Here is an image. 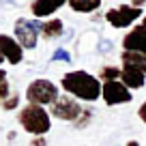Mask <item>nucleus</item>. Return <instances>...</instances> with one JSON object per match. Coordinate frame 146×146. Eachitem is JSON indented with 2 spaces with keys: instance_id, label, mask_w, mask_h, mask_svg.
Returning <instances> with one entry per match:
<instances>
[{
  "instance_id": "nucleus-1",
  "label": "nucleus",
  "mask_w": 146,
  "mask_h": 146,
  "mask_svg": "<svg viewBox=\"0 0 146 146\" xmlns=\"http://www.w3.org/2000/svg\"><path fill=\"white\" fill-rule=\"evenodd\" d=\"M60 86H62L64 95H71L80 101H97L103 92V82L97 75L88 71H67L60 78Z\"/></svg>"
},
{
  "instance_id": "nucleus-2",
  "label": "nucleus",
  "mask_w": 146,
  "mask_h": 146,
  "mask_svg": "<svg viewBox=\"0 0 146 146\" xmlns=\"http://www.w3.org/2000/svg\"><path fill=\"white\" fill-rule=\"evenodd\" d=\"M17 123L22 125V129L30 135H45L52 129V120H50V112L43 105H30L19 110L17 114Z\"/></svg>"
},
{
  "instance_id": "nucleus-3",
  "label": "nucleus",
  "mask_w": 146,
  "mask_h": 146,
  "mask_svg": "<svg viewBox=\"0 0 146 146\" xmlns=\"http://www.w3.org/2000/svg\"><path fill=\"white\" fill-rule=\"evenodd\" d=\"M60 97L58 92V86L50 80H32L26 88V99L30 105H52L56 99Z\"/></svg>"
},
{
  "instance_id": "nucleus-4",
  "label": "nucleus",
  "mask_w": 146,
  "mask_h": 146,
  "mask_svg": "<svg viewBox=\"0 0 146 146\" xmlns=\"http://www.w3.org/2000/svg\"><path fill=\"white\" fill-rule=\"evenodd\" d=\"M84 108L80 105V101L71 95H60L54 103L50 105V114L58 120H64V123H75V120L82 116Z\"/></svg>"
},
{
  "instance_id": "nucleus-5",
  "label": "nucleus",
  "mask_w": 146,
  "mask_h": 146,
  "mask_svg": "<svg viewBox=\"0 0 146 146\" xmlns=\"http://www.w3.org/2000/svg\"><path fill=\"white\" fill-rule=\"evenodd\" d=\"M39 28L41 22L39 19H28V17H17L13 24V32L17 43L24 50H35L36 41H39Z\"/></svg>"
},
{
  "instance_id": "nucleus-6",
  "label": "nucleus",
  "mask_w": 146,
  "mask_h": 146,
  "mask_svg": "<svg viewBox=\"0 0 146 146\" xmlns=\"http://www.w3.org/2000/svg\"><path fill=\"white\" fill-rule=\"evenodd\" d=\"M142 9L140 7H133V5H118L114 9H108L103 17L108 19V24L112 28H129L135 19L142 17Z\"/></svg>"
},
{
  "instance_id": "nucleus-7",
  "label": "nucleus",
  "mask_w": 146,
  "mask_h": 146,
  "mask_svg": "<svg viewBox=\"0 0 146 146\" xmlns=\"http://www.w3.org/2000/svg\"><path fill=\"white\" fill-rule=\"evenodd\" d=\"M103 97L105 105H123V103H129L133 99L131 90L125 86L120 80H114V82H103Z\"/></svg>"
},
{
  "instance_id": "nucleus-8",
  "label": "nucleus",
  "mask_w": 146,
  "mask_h": 146,
  "mask_svg": "<svg viewBox=\"0 0 146 146\" xmlns=\"http://www.w3.org/2000/svg\"><path fill=\"white\" fill-rule=\"evenodd\" d=\"M123 52H140L146 54V28L135 26L123 36Z\"/></svg>"
},
{
  "instance_id": "nucleus-9",
  "label": "nucleus",
  "mask_w": 146,
  "mask_h": 146,
  "mask_svg": "<svg viewBox=\"0 0 146 146\" xmlns=\"http://www.w3.org/2000/svg\"><path fill=\"white\" fill-rule=\"evenodd\" d=\"M0 52H2L5 60L11 64H19L24 60V47L17 43V39L9 35H0Z\"/></svg>"
},
{
  "instance_id": "nucleus-10",
  "label": "nucleus",
  "mask_w": 146,
  "mask_h": 146,
  "mask_svg": "<svg viewBox=\"0 0 146 146\" xmlns=\"http://www.w3.org/2000/svg\"><path fill=\"white\" fill-rule=\"evenodd\" d=\"M69 0H35L30 5V11L35 17H52L58 9H62Z\"/></svg>"
},
{
  "instance_id": "nucleus-11",
  "label": "nucleus",
  "mask_w": 146,
  "mask_h": 146,
  "mask_svg": "<svg viewBox=\"0 0 146 146\" xmlns=\"http://www.w3.org/2000/svg\"><path fill=\"white\" fill-rule=\"evenodd\" d=\"M120 82H123L129 90H140V88H144V84H146V73L137 71V69H133V67H125V64H123Z\"/></svg>"
},
{
  "instance_id": "nucleus-12",
  "label": "nucleus",
  "mask_w": 146,
  "mask_h": 146,
  "mask_svg": "<svg viewBox=\"0 0 146 146\" xmlns=\"http://www.w3.org/2000/svg\"><path fill=\"white\" fill-rule=\"evenodd\" d=\"M62 32H64V24H62V19H58V17L41 22V28H39V35H41L45 41H56V39L62 36Z\"/></svg>"
},
{
  "instance_id": "nucleus-13",
  "label": "nucleus",
  "mask_w": 146,
  "mask_h": 146,
  "mask_svg": "<svg viewBox=\"0 0 146 146\" xmlns=\"http://www.w3.org/2000/svg\"><path fill=\"white\" fill-rule=\"evenodd\" d=\"M120 62L125 67H133L137 71L146 73V54H140V52H123L120 54Z\"/></svg>"
},
{
  "instance_id": "nucleus-14",
  "label": "nucleus",
  "mask_w": 146,
  "mask_h": 146,
  "mask_svg": "<svg viewBox=\"0 0 146 146\" xmlns=\"http://www.w3.org/2000/svg\"><path fill=\"white\" fill-rule=\"evenodd\" d=\"M101 2H103V0H69L67 5L71 7V11H75V13H95L101 7Z\"/></svg>"
},
{
  "instance_id": "nucleus-15",
  "label": "nucleus",
  "mask_w": 146,
  "mask_h": 146,
  "mask_svg": "<svg viewBox=\"0 0 146 146\" xmlns=\"http://www.w3.org/2000/svg\"><path fill=\"white\" fill-rule=\"evenodd\" d=\"M120 73H123V67H114V64H105L99 71V80L101 82H114V80H120Z\"/></svg>"
},
{
  "instance_id": "nucleus-16",
  "label": "nucleus",
  "mask_w": 146,
  "mask_h": 146,
  "mask_svg": "<svg viewBox=\"0 0 146 146\" xmlns=\"http://www.w3.org/2000/svg\"><path fill=\"white\" fill-rule=\"evenodd\" d=\"M50 62H71V54H69L67 47H58V50L54 52V54L50 56Z\"/></svg>"
},
{
  "instance_id": "nucleus-17",
  "label": "nucleus",
  "mask_w": 146,
  "mask_h": 146,
  "mask_svg": "<svg viewBox=\"0 0 146 146\" xmlns=\"http://www.w3.org/2000/svg\"><path fill=\"white\" fill-rule=\"evenodd\" d=\"M90 118H92V110L90 108H84V112H82V116H80L78 120H75V127L78 129H82V127H86L88 123H90Z\"/></svg>"
},
{
  "instance_id": "nucleus-18",
  "label": "nucleus",
  "mask_w": 146,
  "mask_h": 146,
  "mask_svg": "<svg viewBox=\"0 0 146 146\" xmlns=\"http://www.w3.org/2000/svg\"><path fill=\"white\" fill-rule=\"evenodd\" d=\"M17 105H19V95H17V92H13V95H11L7 101H2V110H7V112L15 110Z\"/></svg>"
},
{
  "instance_id": "nucleus-19",
  "label": "nucleus",
  "mask_w": 146,
  "mask_h": 146,
  "mask_svg": "<svg viewBox=\"0 0 146 146\" xmlns=\"http://www.w3.org/2000/svg\"><path fill=\"white\" fill-rule=\"evenodd\" d=\"M112 47H114V43L108 41V39H103V36H101L99 43H97V52H99V54H110V52H112Z\"/></svg>"
},
{
  "instance_id": "nucleus-20",
  "label": "nucleus",
  "mask_w": 146,
  "mask_h": 146,
  "mask_svg": "<svg viewBox=\"0 0 146 146\" xmlns=\"http://www.w3.org/2000/svg\"><path fill=\"white\" fill-rule=\"evenodd\" d=\"M11 95H13V92H11V86H9V82L5 80V82L0 84V101H7Z\"/></svg>"
},
{
  "instance_id": "nucleus-21",
  "label": "nucleus",
  "mask_w": 146,
  "mask_h": 146,
  "mask_svg": "<svg viewBox=\"0 0 146 146\" xmlns=\"http://www.w3.org/2000/svg\"><path fill=\"white\" fill-rule=\"evenodd\" d=\"M30 146H47V140L43 135H39V137H35V140H30Z\"/></svg>"
},
{
  "instance_id": "nucleus-22",
  "label": "nucleus",
  "mask_w": 146,
  "mask_h": 146,
  "mask_svg": "<svg viewBox=\"0 0 146 146\" xmlns=\"http://www.w3.org/2000/svg\"><path fill=\"white\" fill-rule=\"evenodd\" d=\"M137 116H140V120H142V123H146V101L140 105V110H137Z\"/></svg>"
},
{
  "instance_id": "nucleus-23",
  "label": "nucleus",
  "mask_w": 146,
  "mask_h": 146,
  "mask_svg": "<svg viewBox=\"0 0 146 146\" xmlns=\"http://www.w3.org/2000/svg\"><path fill=\"white\" fill-rule=\"evenodd\" d=\"M129 2H131L133 7H140V9H142V5H144L146 0H129Z\"/></svg>"
},
{
  "instance_id": "nucleus-24",
  "label": "nucleus",
  "mask_w": 146,
  "mask_h": 146,
  "mask_svg": "<svg viewBox=\"0 0 146 146\" xmlns=\"http://www.w3.org/2000/svg\"><path fill=\"white\" fill-rule=\"evenodd\" d=\"M5 80H7V71H2V69H0V84L5 82Z\"/></svg>"
},
{
  "instance_id": "nucleus-25",
  "label": "nucleus",
  "mask_w": 146,
  "mask_h": 146,
  "mask_svg": "<svg viewBox=\"0 0 146 146\" xmlns=\"http://www.w3.org/2000/svg\"><path fill=\"white\" fill-rule=\"evenodd\" d=\"M2 5H5V7H13L15 0H2Z\"/></svg>"
},
{
  "instance_id": "nucleus-26",
  "label": "nucleus",
  "mask_w": 146,
  "mask_h": 146,
  "mask_svg": "<svg viewBox=\"0 0 146 146\" xmlns=\"http://www.w3.org/2000/svg\"><path fill=\"white\" fill-rule=\"evenodd\" d=\"M127 146H140V142H137V140H129Z\"/></svg>"
},
{
  "instance_id": "nucleus-27",
  "label": "nucleus",
  "mask_w": 146,
  "mask_h": 146,
  "mask_svg": "<svg viewBox=\"0 0 146 146\" xmlns=\"http://www.w3.org/2000/svg\"><path fill=\"white\" fill-rule=\"evenodd\" d=\"M140 26H144V28H146V15H144V19H142V24H140Z\"/></svg>"
},
{
  "instance_id": "nucleus-28",
  "label": "nucleus",
  "mask_w": 146,
  "mask_h": 146,
  "mask_svg": "<svg viewBox=\"0 0 146 146\" xmlns=\"http://www.w3.org/2000/svg\"><path fill=\"white\" fill-rule=\"evenodd\" d=\"M2 60H5V56H2V52H0V64H2Z\"/></svg>"
}]
</instances>
